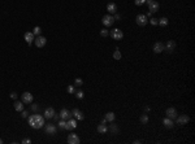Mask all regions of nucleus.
Here are the masks:
<instances>
[{"label":"nucleus","instance_id":"obj_1","mask_svg":"<svg viewBox=\"0 0 195 144\" xmlns=\"http://www.w3.org/2000/svg\"><path fill=\"white\" fill-rule=\"evenodd\" d=\"M44 117L43 116H41V114H31L30 117H27V121H29V125L33 127V129H35V130H38V129H42L43 126H44Z\"/></svg>","mask_w":195,"mask_h":144},{"label":"nucleus","instance_id":"obj_2","mask_svg":"<svg viewBox=\"0 0 195 144\" xmlns=\"http://www.w3.org/2000/svg\"><path fill=\"white\" fill-rule=\"evenodd\" d=\"M109 35H111L112 39H114V40H121V39L124 38V33H122L120 29H113V30H111V31H109Z\"/></svg>","mask_w":195,"mask_h":144},{"label":"nucleus","instance_id":"obj_3","mask_svg":"<svg viewBox=\"0 0 195 144\" xmlns=\"http://www.w3.org/2000/svg\"><path fill=\"white\" fill-rule=\"evenodd\" d=\"M44 132L47 134V135H56V132H57V127L55 126V125H52V123H44Z\"/></svg>","mask_w":195,"mask_h":144},{"label":"nucleus","instance_id":"obj_4","mask_svg":"<svg viewBox=\"0 0 195 144\" xmlns=\"http://www.w3.org/2000/svg\"><path fill=\"white\" fill-rule=\"evenodd\" d=\"M102 22H103L104 26L109 27V26H112V25L114 24V18H113L112 14H105V16L102 18Z\"/></svg>","mask_w":195,"mask_h":144},{"label":"nucleus","instance_id":"obj_5","mask_svg":"<svg viewBox=\"0 0 195 144\" xmlns=\"http://www.w3.org/2000/svg\"><path fill=\"white\" fill-rule=\"evenodd\" d=\"M135 22L138 24L139 26H146L147 22H148V17L146 14H138L135 18Z\"/></svg>","mask_w":195,"mask_h":144},{"label":"nucleus","instance_id":"obj_6","mask_svg":"<svg viewBox=\"0 0 195 144\" xmlns=\"http://www.w3.org/2000/svg\"><path fill=\"white\" fill-rule=\"evenodd\" d=\"M34 42H35V46H36L38 48H42V47H44V46L47 44V39H46L44 36H42V35H38V36L34 39Z\"/></svg>","mask_w":195,"mask_h":144},{"label":"nucleus","instance_id":"obj_7","mask_svg":"<svg viewBox=\"0 0 195 144\" xmlns=\"http://www.w3.org/2000/svg\"><path fill=\"white\" fill-rule=\"evenodd\" d=\"M146 3L148 4V8H150V12H152V13H155V12H158V11H159V8H160V5H159V3H158V2H155V0H146Z\"/></svg>","mask_w":195,"mask_h":144},{"label":"nucleus","instance_id":"obj_8","mask_svg":"<svg viewBox=\"0 0 195 144\" xmlns=\"http://www.w3.org/2000/svg\"><path fill=\"white\" fill-rule=\"evenodd\" d=\"M33 95L30 92H24L22 96H21V101L24 102V104H31L33 102Z\"/></svg>","mask_w":195,"mask_h":144},{"label":"nucleus","instance_id":"obj_9","mask_svg":"<svg viewBox=\"0 0 195 144\" xmlns=\"http://www.w3.org/2000/svg\"><path fill=\"white\" fill-rule=\"evenodd\" d=\"M152 49H153L155 53H161V52H164V49H165V44L161 43V42H156V43L153 44Z\"/></svg>","mask_w":195,"mask_h":144},{"label":"nucleus","instance_id":"obj_10","mask_svg":"<svg viewBox=\"0 0 195 144\" xmlns=\"http://www.w3.org/2000/svg\"><path fill=\"white\" fill-rule=\"evenodd\" d=\"M176 119H177L178 125H187L189 121H190V117H189L187 114H181V116H178Z\"/></svg>","mask_w":195,"mask_h":144},{"label":"nucleus","instance_id":"obj_11","mask_svg":"<svg viewBox=\"0 0 195 144\" xmlns=\"http://www.w3.org/2000/svg\"><path fill=\"white\" fill-rule=\"evenodd\" d=\"M75 127H77V119L75 118H69V121H66L65 130L70 131V130H74Z\"/></svg>","mask_w":195,"mask_h":144},{"label":"nucleus","instance_id":"obj_12","mask_svg":"<svg viewBox=\"0 0 195 144\" xmlns=\"http://www.w3.org/2000/svg\"><path fill=\"white\" fill-rule=\"evenodd\" d=\"M72 116L77 119V121H83V118H85V116H83V113L80 110V109H73L72 112Z\"/></svg>","mask_w":195,"mask_h":144},{"label":"nucleus","instance_id":"obj_13","mask_svg":"<svg viewBox=\"0 0 195 144\" xmlns=\"http://www.w3.org/2000/svg\"><path fill=\"white\" fill-rule=\"evenodd\" d=\"M68 143L69 144H80L81 140L77 134H70V135H68Z\"/></svg>","mask_w":195,"mask_h":144},{"label":"nucleus","instance_id":"obj_14","mask_svg":"<svg viewBox=\"0 0 195 144\" xmlns=\"http://www.w3.org/2000/svg\"><path fill=\"white\" fill-rule=\"evenodd\" d=\"M165 114L170 119H176V118H177V110H176V108H168L167 112H165Z\"/></svg>","mask_w":195,"mask_h":144},{"label":"nucleus","instance_id":"obj_15","mask_svg":"<svg viewBox=\"0 0 195 144\" xmlns=\"http://www.w3.org/2000/svg\"><path fill=\"white\" fill-rule=\"evenodd\" d=\"M35 35L33 34V31H27V33H25V35H24V38H25V40H26V42H27V44L29 46H31V43L34 42V38Z\"/></svg>","mask_w":195,"mask_h":144},{"label":"nucleus","instance_id":"obj_16","mask_svg":"<svg viewBox=\"0 0 195 144\" xmlns=\"http://www.w3.org/2000/svg\"><path fill=\"white\" fill-rule=\"evenodd\" d=\"M165 48H167V52H168V53H173V52H174V48H176V42H174V40H168Z\"/></svg>","mask_w":195,"mask_h":144},{"label":"nucleus","instance_id":"obj_17","mask_svg":"<svg viewBox=\"0 0 195 144\" xmlns=\"http://www.w3.org/2000/svg\"><path fill=\"white\" fill-rule=\"evenodd\" d=\"M53 114H55V109L50 107V108H47V109L44 110V113H43V117H44L46 119H52Z\"/></svg>","mask_w":195,"mask_h":144},{"label":"nucleus","instance_id":"obj_18","mask_svg":"<svg viewBox=\"0 0 195 144\" xmlns=\"http://www.w3.org/2000/svg\"><path fill=\"white\" fill-rule=\"evenodd\" d=\"M59 116H60L61 119H69L72 117V113H70V110H68V109L64 108V109L60 110V114H59Z\"/></svg>","mask_w":195,"mask_h":144},{"label":"nucleus","instance_id":"obj_19","mask_svg":"<svg viewBox=\"0 0 195 144\" xmlns=\"http://www.w3.org/2000/svg\"><path fill=\"white\" fill-rule=\"evenodd\" d=\"M163 125H164L167 129H172V127L174 126V122H173V119H170V118L165 117V118L163 119Z\"/></svg>","mask_w":195,"mask_h":144},{"label":"nucleus","instance_id":"obj_20","mask_svg":"<svg viewBox=\"0 0 195 144\" xmlns=\"http://www.w3.org/2000/svg\"><path fill=\"white\" fill-rule=\"evenodd\" d=\"M107 11H108L111 14H114V13H117V5H116L114 3H109V4L107 5Z\"/></svg>","mask_w":195,"mask_h":144},{"label":"nucleus","instance_id":"obj_21","mask_svg":"<svg viewBox=\"0 0 195 144\" xmlns=\"http://www.w3.org/2000/svg\"><path fill=\"white\" fill-rule=\"evenodd\" d=\"M13 105H14V109H16L17 112H22V110H24V102H22V101H17V100H16Z\"/></svg>","mask_w":195,"mask_h":144},{"label":"nucleus","instance_id":"obj_22","mask_svg":"<svg viewBox=\"0 0 195 144\" xmlns=\"http://www.w3.org/2000/svg\"><path fill=\"white\" fill-rule=\"evenodd\" d=\"M108 131V127L105 123H100L99 126H98V132H100V134H105Z\"/></svg>","mask_w":195,"mask_h":144},{"label":"nucleus","instance_id":"obj_23","mask_svg":"<svg viewBox=\"0 0 195 144\" xmlns=\"http://www.w3.org/2000/svg\"><path fill=\"white\" fill-rule=\"evenodd\" d=\"M168 24H169V21H168L167 17H161L160 19H158V25H160V26H163V27H165Z\"/></svg>","mask_w":195,"mask_h":144},{"label":"nucleus","instance_id":"obj_24","mask_svg":"<svg viewBox=\"0 0 195 144\" xmlns=\"http://www.w3.org/2000/svg\"><path fill=\"white\" fill-rule=\"evenodd\" d=\"M105 119H107V122H113L114 121V118H116V116H114V113L113 112H108L107 114H105V117H104Z\"/></svg>","mask_w":195,"mask_h":144},{"label":"nucleus","instance_id":"obj_25","mask_svg":"<svg viewBox=\"0 0 195 144\" xmlns=\"http://www.w3.org/2000/svg\"><path fill=\"white\" fill-rule=\"evenodd\" d=\"M108 130L112 132V134H119V127H117V125H109V127H108Z\"/></svg>","mask_w":195,"mask_h":144},{"label":"nucleus","instance_id":"obj_26","mask_svg":"<svg viewBox=\"0 0 195 144\" xmlns=\"http://www.w3.org/2000/svg\"><path fill=\"white\" fill-rule=\"evenodd\" d=\"M113 58L114 60H121V52L119 48H116V51L113 52Z\"/></svg>","mask_w":195,"mask_h":144},{"label":"nucleus","instance_id":"obj_27","mask_svg":"<svg viewBox=\"0 0 195 144\" xmlns=\"http://www.w3.org/2000/svg\"><path fill=\"white\" fill-rule=\"evenodd\" d=\"M74 95H75V97L77 99H83V96H85V94H83V91H81V90H78V91H75L74 92Z\"/></svg>","mask_w":195,"mask_h":144},{"label":"nucleus","instance_id":"obj_28","mask_svg":"<svg viewBox=\"0 0 195 144\" xmlns=\"http://www.w3.org/2000/svg\"><path fill=\"white\" fill-rule=\"evenodd\" d=\"M83 85V80L81 79V78H75V80H74V86H77V87H81Z\"/></svg>","mask_w":195,"mask_h":144},{"label":"nucleus","instance_id":"obj_29","mask_svg":"<svg viewBox=\"0 0 195 144\" xmlns=\"http://www.w3.org/2000/svg\"><path fill=\"white\" fill-rule=\"evenodd\" d=\"M57 125H59V127H60V129H64V130H65L66 121H65V119H61V121H59V123H57Z\"/></svg>","mask_w":195,"mask_h":144},{"label":"nucleus","instance_id":"obj_30","mask_svg":"<svg viewBox=\"0 0 195 144\" xmlns=\"http://www.w3.org/2000/svg\"><path fill=\"white\" fill-rule=\"evenodd\" d=\"M141 122L143 123V125H146V123L148 122V116L147 114H142L141 116Z\"/></svg>","mask_w":195,"mask_h":144},{"label":"nucleus","instance_id":"obj_31","mask_svg":"<svg viewBox=\"0 0 195 144\" xmlns=\"http://www.w3.org/2000/svg\"><path fill=\"white\" fill-rule=\"evenodd\" d=\"M41 31H42L41 27H39V26H35L34 30H33V34H34V35H41Z\"/></svg>","mask_w":195,"mask_h":144},{"label":"nucleus","instance_id":"obj_32","mask_svg":"<svg viewBox=\"0 0 195 144\" xmlns=\"http://www.w3.org/2000/svg\"><path fill=\"white\" fill-rule=\"evenodd\" d=\"M100 35H102L103 38L108 36V35H109V30H107V29H103V30H100Z\"/></svg>","mask_w":195,"mask_h":144},{"label":"nucleus","instance_id":"obj_33","mask_svg":"<svg viewBox=\"0 0 195 144\" xmlns=\"http://www.w3.org/2000/svg\"><path fill=\"white\" fill-rule=\"evenodd\" d=\"M134 3H135L136 7H141V5L146 4V0H134Z\"/></svg>","mask_w":195,"mask_h":144},{"label":"nucleus","instance_id":"obj_34","mask_svg":"<svg viewBox=\"0 0 195 144\" xmlns=\"http://www.w3.org/2000/svg\"><path fill=\"white\" fill-rule=\"evenodd\" d=\"M68 92L69 94H74L75 92V87L74 86H68Z\"/></svg>","mask_w":195,"mask_h":144},{"label":"nucleus","instance_id":"obj_35","mask_svg":"<svg viewBox=\"0 0 195 144\" xmlns=\"http://www.w3.org/2000/svg\"><path fill=\"white\" fill-rule=\"evenodd\" d=\"M21 116H22V118H27V117H29V112L24 109V110L21 112Z\"/></svg>","mask_w":195,"mask_h":144},{"label":"nucleus","instance_id":"obj_36","mask_svg":"<svg viewBox=\"0 0 195 144\" xmlns=\"http://www.w3.org/2000/svg\"><path fill=\"white\" fill-rule=\"evenodd\" d=\"M150 24H151V25H153V26H155V25H158V19H156V18H151V19H150Z\"/></svg>","mask_w":195,"mask_h":144},{"label":"nucleus","instance_id":"obj_37","mask_svg":"<svg viewBox=\"0 0 195 144\" xmlns=\"http://www.w3.org/2000/svg\"><path fill=\"white\" fill-rule=\"evenodd\" d=\"M30 105H31L33 112H38V105H36V104H30Z\"/></svg>","mask_w":195,"mask_h":144},{"label":"nucleus","instance_id":"obj_38","mask_svg":"<svg viewBox=\"0 0 195 144\" xmlns=\"http://www.w3.org/2000/svg\"><path fill=\"white\" fill-rule=\"evenodd\" d=\"M113 18H114V21H119V19L121 18V16H120L119 13H114V17H113Z\"/></svg>","mask_w":195,"mask_h":144},{"label":"nucleus","instance_id":"obj_39","mask_svg":"<svg viewBox=\"0 0 195 144\" xmlns=\"http://www.w3.org/2000/svg\"><path fill=\"white\" fill-rule=\"evenodd\" d=\"M17 96H18V95H17L16 92H12V94H11V99H13V100H16V99H17Z\"/></svg>","mask_w":195,"mask_h":144},{"label":"nucleus","instance_id":"obj_40","mask_svg":"<svg viewBox=\"0 0 195 144\" xmlns=\"http://www.w3.org/2000/svg\"><path fill=\"white\" fill-rule=\"evenodd\" d=\"M52 118H53V119H55V121H59V119H60V116H57V114H56V113H55V114H53V117H52Z\"/></svg>","mask_w":195,"mask_h":144},{"label":"nucleus","instance_id":"obj_41","mask_svg":"<svg viewBox=\"0 0 195 144\" xmlns=\"http://www.w3.org/2000/svg\"><path fill=\"white\" fill-rule=\"evenodd\" d=\"M22 143H24V144H29V143H31V140H30V139H24Z\"/></svg>","mask_w":195,"mask_h":144},{"label":"nucleus","instance_id":"obj_42","mask_svg":"<svg viewBox=\"0 0 195 144\" xmlns=\"http://www.w3.org/2000/svg\"><path fill=\"white\" fill-rule=\"evenodd\" d=\"M146 16H147V17H151V16H152V12H148V13H147Z\"/></svg>","mask_w":195,"mask_h":144},{"label":"nucleus","instance_id":"obj_43","mask_svg":"<svg viewBox=\"0 0 195 144\" xmlns=\"http://www.w3.org/2000/svg\"><path fill=\"white\" fill-rule=\"evenodd\" d=\"M2 143H3V140H2V139H0V144H2Z\"/></svg>","mask_w":195,"mask_h":144}]
</instances>
